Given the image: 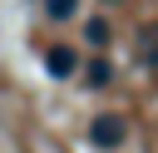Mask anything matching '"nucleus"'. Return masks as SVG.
Here are the masks:
<instances>
[{
    "label": "nucleus",
    "instance_id": "20e7f679",
    "mask_svg": "<svg viewBox=\"0 0 158 153\" xmlns=\"http://www.w3.org/2000/svg\"><path fill=\"white\" fill-rule=\"evenodd\" d=\"M74 5H79V0H44V15H49V20H69Z\"/></svg>",
    "mask_w": 158,
    "mask_h": 153
},
{
    "label": "nucleus",
    "instance_id": "f257e3e1",
    "mask_svg": "<svg viewBox=\"0 0 158 153\" xmlns=\"http://www.w3.org/2000/svg\"><path fill=\"white\" fill-rule=\"evenodd\" d=\"M89 138H94V148H123L128 123H123L118 114H99V118L89 123Z\"/></svg>",
    "mask_w": 158,
    "mask_h": 153
},
{
    "label": "nucleus",
    "instance_id": "39448f33",
    "mask_svg": "<svg viewBox=\"0 0 158 153\" xmlns=\"http://www.w3.org/2000/svg\"><path fill=\"white\" fill-rule=\"evenodd\" d=\"M84 39H89V44H104V39H109V20H89V25H84Z\"/></svg>",
    "mask_w": 158,
    "mask_h": 153
},
{
    "label": "nucleus",
    "instance_id": "7ed1b4c3",
    "mask_svg": "<svg viewBox=\"0 0 158 153\" xmlns=\"http://www.w3.org/2000/svg\"><path fill=\"white\" fill-rule=\"evenodd\" d=\"M109 74H114V69H109V59H89V69H84V79H89V84H109Z\"/></svg>",
    "mask_w": 158,
    "mask_h": 153
},
{
    "label": "nucleus",
    "instance_id": "f03ea898",
    "mask_svg": "<svg viewBox=\"0 0 158 153\" xmlns=\"http://www.w3.org/2000/svg\"><path fill=\"white\" fill-rule=\"evenodd\" d=\"M44 69H49V74H54V79H69V74H74V69H79V54H74V49H69V44H54V49H49V54H44Z\"/></svg>",
    "mask_w": 158,
    "mask_h": 153
}]
</instances>
